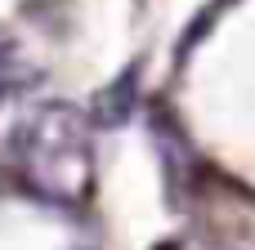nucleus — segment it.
Returning a JSON list of instances; mask_svg holds the SVG:
<instances>
[{"instance_id":"nucleus-1","label":"nucleus","mask_w":255,"mask_h":250,"mask_svg":"<svg viewBox=\"0 0 255 250\" xmlns=\"http://www.w3.org/2000/svg\"><path fill=\"white\" fill-rule=\"evenodd\" d=\"M72 103H40L13 139V166L31 197L49 206H85L94 197V134Z\"/></svg>"},{"instance_id":"nucleus-2","label":"nucleus","mask_w":255,"mask_h":250,"mask_svg":"<svg viewBox=\"0 0 255 250\" xmlns=\"http://www.w3.org/2000/svg\"><path fill=\"white\" fill-rule=\"evenodd\" d=\"M134 76H139V72H134V67H126V72H121V76H117V81L94 98V121H99V125L117 130V125H126V121H130V112H134V89H130V85H134Z\"/></svg>"},{"instance_id":"nucleus-3","label":"nucleus","mask_w":255,"mask_h":250,"mask_svg":"<svg viewBox=\"0 0 255 250\" xmlns=\"http://www.w3.org/2000/svg\"><path fill=\"white\" fill-rule=\"evenodd\" d=\"M157 250H224V246H215L206 237H175V242H161Z\"/></svg>"},{"instance_id":"nucleus-4","label":"nucleus","mask_w":255,"mask_h":250,"mask_svg":"<svg viewBox=\"0 0 255 250\" xmlns=\"http://www.w3.org/2000/svg\"><path fill=\"white\" fill-rule=\"evenodd\" d=\"M9 72H13V45H9V36L0 31V94H4V85H9Z\"/></svg>"}]
</instances>
